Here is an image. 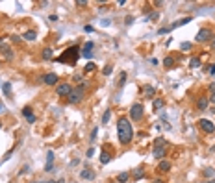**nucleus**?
<instances>
[{
    "label": "nucleus",
    "instance_id": "f257e3e1",
    "mask_svg": "<svg viewBox=\"0 0 215 183\" xmlns=\"http://www.w3.org/2000/svg\"><path fill=\"white\" fill-rule=\"evenodd\" d=\"M117 133H119V141L121 144H130L132 139H134V131H132V124L126 116H121L119 122H117Z\"/></svg>",
    "mask_w": 215,
    "mask_h": 183
},
{
    "label": "nucleus",
    "instance_id": "f03ea898",
    "mask_svg": "<svg viewBox=\"0 0 215 183\" xmlns=\"http://www.w3.org/2000/svg\"><path fill=\"white\" fill-rule=\"evenodd\" d=\"M80 50H78V46H71V48L67 50V52H63L61 54L60 57H58V61H60V63H76V59L78 57H80Z\"/></svg>",
    "mask_w": 215,
    "mask_h": 183
},
{
    "label": "nucleus",
    "instance_id": "7ed1b4c3",
    "mask_svg": "<svg viewBox=\"0 0 215 183\" xmlns=\"http://www.w3.org/2000/svg\"><path fill=\"white\" fill-rule=\"evenodd\" d=\"M85 87H87V83H85V81H82L80 87L72 89V92L67 96L69 102H71V104H78V102H82V98H84V92H85Z\"/></svg>",
    "mask_w": 215,
    "mask_h": 183
},
{
    "label": "nucleus",
    "instance_id": "20e7f679",
    "mask_svg": "<svg viewBox=\"0 0 215 183\" xmlns=\"http://www.w3.org/2000/svg\"><path fill=\"white\" fill-rule=\"evenodd\" d=\"M130 118L135 120V122H139V120L143 118V106L141 104H134V106L130 107Z\"/></svg>",
    "mask_w": 215,
    "mask_h": 183
},
{
    "label": "nucleus",
    "instance_id": "39448f33",
    "mask_svg": "<svg viewBox=\"0 0 215 183\" xmlns=\"http://www.w3.org/2000/svg\"><path fill=\"white\" fill-rule=\"evenodd\" d=\"M213 32L210 28H202V30H198V33H197V43H206V41H210V39H213Z\"/></svg>",
    "mask_w": 215,
    "mask_h": 183
},
{
    "label": "nucleus",
    "instance_id": "423d86ee",
    "mask_svg": "<svg viewBox=\"0 0 215 183\" xmlns=\"http://www.w3.org/2000/svg\"><path fill=\"white\" fill-rule=\"evenodd\" d=\"M198 128H200L204 133H213L215 131V124L212 122V120H208V118H200L198 120Z\"/></svg>",
    "mask_w": 215,
    "mask_h": 183
},
{
    "label": "nucleus",
    "instance_id": "0eeeda50",
    "mask_svg": "<svg viewBox=\"0 0 215 183\" xmlns=\"http://www.w3.org/2000/svg\"><path fill=\"white\" fill-rule=\"evenodd\" d=\"M56 92H58V96H69L72 92V89L69 83H60V85H56Z\"/></svg>",
    "mask_w": 215,
    "mask_h": 183
},
{
    "label": "nucleus",
    "instance_id": "6e6552de",
    "mask_svg": "<svg viewBox=\"0 0 215 183\" xmlns=\"http://www.w3.org/2000/svg\"><path fill=\"white\" fill-rule=\"evenodd\" d=\"M58 74H54V72H50V74H45V76L41 78V81L43 83H46V85H58Z\"/></svg>",
    "mask_w": 215,
    "mask_h": 183
},
{
    "label": "nucleus",
    "instance_id": "1a4fd4ad",
    "mask_svg": "<svg viewBox=\"0 0 215 183\" xmlns=\"http://www.w3.org/2000/svg\"><path fill=\"white\" fill-rule=\"evenodd\" d=\"M80 178H82V180H85V181H93V180H95V170L84 168V170L80 172Z\"/></svg>",
    "mask_w": 215,
    "mask_h": 183
},
{
    "label": "nucleus",
    "instance_id": "9d476101",
    "mask_svg": "<svg viewBox=\"0 0 215 183\" xmlns=\"http://www.w3.org/2000/svg\"><path fill=\"white\" fill-rule=\"evenodd\" d=\"M93 48H95L93 41H87V43L84 45V50H82V56H84V57H87V59H89V57H91V50H93Z\"/></svg>",
    "mask_w": 215,
    "mask_h": 183
},
{
    "label": "nucleus",
    "instance_id": "9b49d317",
    "mask_svg": "<svg viewBox=\"0 0 215 183\" xmlns=\"http://www.w3.org/2000/svg\"><path fill=\"white\" fill-rule=\"evenodd\" d=\"M154 94H156V89L152 85H143V96L145 98H154Z\"/></svg>",
    "mask_w": 215,
    "mask_h": 183
},
{
    "label": "nucleus",
    "instance_id": "f8f14e48",
    "mask_svg": "<svg viewBox=\"0 0 215 183\" xmlns=\"http://www.w3.org/2000/svg\"><path fill=\"white\" fill-rule=\"evenodd\" d=\"M208 104H210V100L206 98V96H200V98H198V102H197L198 111H206V109H208Z\"/></svg>",
    "mask_w": 215,
    "mask_h": 183
},
{
    "label": "nucleus",
    "instance_id": "ddd939ff",
    "mask_svg": "<svg viewBox=\"0 0 215 183\" xmlns=\"http://www.w3.org/2000/svg\"><path fill=\"white\" fill-rule=\"evenodd\" d=\"M22 115L26 116V120H28L30 124H33V122H35V115L32 113V109H30V107H24V109H22Z\"/></svg>",
    "mask_w": 215,
    "mask_h": 183
},
{
    "label": "nucleus",
    "instance_id": "4468645a",
    "mask_svg": "<svg viewBox=\"0 0 215 183\" xmlns=\"http://www.w3.org/2000/svg\"><path fill=\"white\" fill-rule=\"evenodd\" d=\"M158 170H159V172H169V170H171V163L165 161V159H161L159 165H158Z\"/></svg>",
    "mask_w": 215,
    "mask_h": 183
},
{
    "label": "nucleus",
    "instance_id": "2eb2a0df",
    "mask_svg": "<svg viewBox=\"0 0 215 183\" xmlns=\"http://www.w3.org/2000/svg\"><path fill=\"white\" fill-rule=\"evenodd\" d=\"M163 106H165V100L163 98H154V102H152V109L154 111H159Z\"/></svg>",
    "mask_w": 215,
    "mask_h": 183
},
{
    "label": "nucleus",
    "instance_id": "dca6fc26",
    "mask_svg": "<svg viewBox=\"0 0 215 183\" xmlns=\"http://www.w3.org/2000/svg\"><path fill=\"white\" fill-rule=\"evenodd\" d=\"M187 22H191V17H184V19H180V21H176L174 24H171L169 28H171V30H174V28H178V26H184V24H187Z\"/></svg>",
    "mask_w": 215,
    "mask_h": 183
},
{
    "label": "nucleus",
    "instance_id": "f3484780",
    "mask_svg": "<svg viewBox=\"0 0 215 183\" xmlns=\"http://www.w3.org/2000/svg\"><path fill=\"white\" fill-rule=\"evenodd\" d=\"M2 54H4V59H6V61H11V59H13V50L7 48V46L2 50Z\"/></svg>",
    "mask_w": 215,
    "mask_h": 183
},
{
    "label": "nucleus",
    "instance_id": "a211bd4d",
    "mask_svg": "<svg viewBox=\"0 0 215 183\" xmlns=\"http://www.w3.org/2000/svg\"><path fill=\"white\" fill-rule=\"evenodd\" d=\"M167 146V141L163 137H158V139H154V148H165Z\"/></svg>",
    "mask_w": 215,
    "mask_h": 183
},
{
    "label": "nucleus",
    "instance_id": "6ab92c4d",
    "mask_svg": "<svg viewBox=\"0 0 215 183\" xmlns=\"http://www.w3.org/2000/svg\"><path fill=\"white\" fill-rule=\"evenodd\" d=\"M22 37H24L26 41H35V39H37V33L33 32V30H28V32H26V33H24V35H22Z\"/></svg>",
    "mask_w": 215,
    "mask_h": 183
},
{
    "label": "nucleus",
    "instance_id": "aec40b11",
    "mask_svg": "<svg viewBox=\"0 0 215 183\" xmlns=\"http://www.w3.org/2000/svg\"><path fill=\"white\" fill-rule=\"evenodd\" d=\"M152 154H154L156 159H161L163 155H165V148H154V152H152Z\"/></svg>",
    "mask_w": 215,
    "mask_h": 183
},
{
    "label": "nucleus",
    "instance_id": "412c9836",
    "mask_svg": "<svg viewBox=\"0 0 215 183\" xmlns=\"http://www.w3.org/2000/svg\"><path fill=\"white\" fill-rule=\"evenodd\" d=\"M2 91H4V94H6V96H11V83H9V81H4Z\"/></svg>",
    "mask_w": 215,
    "mask_h": 183
},
{
    "label": "nucleus",
    "instance_id": "4be33fe9",
    "mask_svg": "<svg viewBox=\"0 0 215 183\" xmlns=\"http://www.w3.org/2000/svg\"><path fill=\"white\" fill-rule=\"evenodd\" d=\"M132 176H134V180H141V178H145L143 168H135L134 172H132Z\"/></svg>",
    "mask_w": 215,
    "mask_h": 183
},
{
    "label": "nucleus",
    "instance_id": "5701e85b",
    "mask_svg": "<svg viewBox=\"0 0 215 183\" xmlns=\"http://www.w3.org/2000/svg\"><path fill=\"white\" fill-rule=\"evenodd\" d=\"M128 178H130V172H121L119 176H117V181L124 183V181H128Z\"/></svg>",
    "mask_w": 215,
    "mask_h": 183
},
{
    "label": "nucleus",
    "instance_id": "b1692460",
    "mask_svg": "<svg viewBox=\"0 0 215 183\" xmlns=\"http://www.w3.org/2000/svg\"><path fill=\"white\" fill-rule=\"evenodd\" d=\"M163 67L165 69H173L174 67V59L173 57H165V59H163Z\"/></svg>",
    "mask_w": 215,
    "mask_h": 183
},
{
    "label": "nucleus",
    "instance_id": "393cba45",
    "mask_svg": "<svg viewBox=\"0 0 215 183\" xmlns=\"http://www.w3.org/2000/svg\"><path fill=\"white\" fill-rule=\"evenodd\" d=\"M109 161H111L109 154H108V152H102V154H100V163H102V165H106V163H109Z\"/></svg>",
    "mask_w": 215,
    "mask_h": 183
},
{
    "label": "nucleus",
    "instance_id": "a878e982",
    "mask_svg": "<svg viewBox=\"0 0 215 183\" xmlns=\"http://www.w3.org/2000/svg\"><path fill=\"white\" fill-rule=\"evenodd\" d=\"M124 83H126V72L123 71V72L119 74V81H117V85H119V87H123Z\"/></svg>",
    "mask_w": 215,
    "mask_h": 183
},
{
    "label": "nucleus",
    "instance_id": "bb28decb",
    "mask_svg": "<svg viewBox=\"0 0 215 183\" xmlns=\"http://www.w3.org/2000/svg\"><path fill=\"white\" fill-rule=\"evenodd\" d=\"M189 67H191V69H197V67H200V59H198V57H191V61H189Z\"/></svg>",
    "mask_w": 215,
    "mask_h": 183
},
{
    "label": "nucleus",
    "instance_id": "cd10ccee",
    "mask_svg": "<svg viewBox=\"0 0 215 183\" xmlns=\"http://www.w3.org/2000/svg\"><path fill=\"white\" fill-rule=\"evenodd\" d=\"M109 118H111V111L106 109V111H104V115H102V124H108Z\"/></svg>",
    "mask_w": 215,
    "mask_h": 183
},
{
    "label": "nucleus",
    "instance_id": "c85d7f7f",
    "mask_svg": "<svg viewBox=\"0 0 215 183\" xmlns=\"http://www.w3.org/2000/svg\"><path fill=\"white\" fill-rule=\"evenodd\" d=\"M43 59H52V50H50V48L43 50Z\"/></svg>",
    "mask_w": 215,
    "mask_h": 183
},
{
    "label": "nucleus",
    "instance_id": "c756f323",
    "mask_svg": "<svg viewBox=\"0 0 215 183\" xmlns=\"http://www.w3.org/2000/svg\"><path fill=\"white\" fill-rule=\"evenodd\" d=\"M204 178H212V180H213V178H215V170L213 168H206L204 170Z\"/></svg>",
    "mask_w": 215,
    "mask_h": 183
},
{
    "label": "nucleus",
    "instance_id": "7c9ffc66",
    "mask_svg": "<svg viewBox=\"0 0 215 183\" xmlns=\"http://www.w3.org/2000/svg\"><path fill=\"white\" fill-rule=\"evenodd\" d=\"M111 72H113V67H111V65H106V67L102 69V74H104V76H109Z\"/></svg>",
    "mask_w": 215,
    "mask_h": 183
},
{
    "label": "nucleus",
    "instance_id": "2f4dec72",
    "mask_svg": "<svg viewBox=\"0 0 215 183\" xmlns=\"http://www.w3.org/2000/svg\"><path fill=\"white\" fill-rule=\"evenodd\" d=\"M95 69H96L95 63H87L85 65V72H95Z\"/></svg>",
    "mask_w": 215,
    "mask_h": 183
},
{
    "label": "nucleus",
    "instance_id": "473e14b6",
    "mask_svg": "<svg viewBox=\"0 0 215 183\" xmlns=\"http://www.w3.org/2000/svg\"><path fill=\"white\" fill-rule=\"evenodd\" d=\"M191 46H193L191 43H182V45H180V50H186L187 52V50H191Z\"/></svg>",
    "mask_w": 215,
    "mask_h": 183
},
{
    "label": "nucleus",
    "instance_id": "72a5a7b5",
    "mask_svg": "<svg viewBox=\"0 0 215 183\" xmlns=\"http://www.w3.org/2000/svg\"><path fill=\"white\" fill-rule=\"evenodd\" d=\"M46 163H54V152L48 150V154H46Z\"/></svg>",
    "mask_w": 215,
    "mask_h": 183
},
{
    "label": "nucleus",
    "instance_id": "f704fd0d",
    "mask_svg": "<svg viewBox=\"0 0 215 183\" xmlns=\"http://www.w3.org/2000/svg\"><path fill=\"white\" fill-rule=\"evenodd\" d=\"M206 72L208 74H215V65H208V67H206Z\"/></svg>",
    "mask_w": 215,
    "mask_h": 183
},
{
    "label": "nucleus",
    "instance_id": "c9c22d12",
    "mask_svg": "<svg viewBox=\"0 0 215 183\" xmlns=\"http://www.w3.org/2000/svg\"><path fill=\"white\" fill-rule=\"evenodd\" d=\"M96 133H98V128H93V131H91V141H95V139H96Z\"/></svg>",
    "mask_w": 215,
    "mask_h": 183
},
{
    "label": "nucleus",
    "instance_id": "e433bc0d",
    "mask_svg": "<svg viewBox=\"0 0 215 183\" xmlns=\"http://www.w3.org/2000/svg\"><path fill=\"white\" fill-rule=\"evenodd\" d=\"M45 170H46V172H52V170H54V163H46Z\"/></svg>",
    "mask_w": 215,
    "mask_h": 183
},
{
    "label": "nucleus",
    "instance_id": "4c0bfd02",
    "mask_svg": "<svg viewBox=\"0 0 215 183\" xmlns=\"http://www.w3.org/2000/svg\"><path fill=\"white\" fill-rule=\"evenodd\" d=\"M159 19V15L158 13H152V15H148V21H158Z\"/></svg>",
    "mask_w": 215,
    "mask_h": 183
},
{
    "label": "nucleus",
    "instance_id": "58836bf2",
    "mask_svg": "<svg viewBox=\"0 0 215 183\" xmlns=\"http://www.w3.org/2000/svg\"><path fill=\"white\" fill-rule=\"evenodd\" d=\"M76 6L84 7V6H87V2H85V0H78V2H76Z\"/></svg>",
    "mask_w": 215,
    "mask_h": 183
},
{
    "label": "nucleus",
    "instance_id": "ea45409f",
    "mask_svg": "<svg viewBox=\"0 0 215 183\" xmlns=\"http://www.w3.org/2000/svg\"><path fill=\"white\" fill-rule=\"evenodd\" d=\"M93 155H95V148H89L87 150V157H93Z\"/></svg>",
    "mask_w": 215,
    "mask_h": 183
},
{
    "label": "nucleus",
    "instance_id": "a19ab883",
    "mask_svg": "<svg viewBox=\"0 0 215 183\" xmlns=\"http://www.w3.org/2000/svg\"><path fill=\"white\" fill-rule=\"evenodd\" d=\"M132 22H134V17H132V15H128V17H126V24H132Z\"/></svg>",
    "mask_w": 215,
    "mask_h": 183
},
{
    "label": "nucleus",
    "instance_id": "79ce46f5",
    "mask_svg": "<svg viewBox=\"0 0 215 183\" xmlns=\"http://www.w3.org/2000/svg\"><path fill=\"white\" fill-rule=\"evenodd\" d=\"M167 32H171V28H169V26H167V28H161L158 33H167Z\"/></svg>",
    "mask_w": 215,
    "mask_h": 183
},
{
    "label": "nucleus",
    "instance_id": "37998d69",
    "mask_svg": "<svg viewBox=\"0 0 215 183\" xmlns=\"http://www.w3.org/2000/svg\"><path fill=\"white\" fill-rule=\"evenodd\" d=\"M11 41H13V43H19V41H21V37H19V35H11Z\"/></svg>",
    "mask_w": 215,
    "mask_h": 183
},
{
    "label": "nucleus",
    "instance_id": "c03bdc74",
    "mask_svg": "<svg viewBox=\"0 0 215 183\" xmlns=\"http://www.w3.org/2000/svg\"><path fill=\"white\" fill-rule=\"evenodd\" d=\"M84 30H85V32H87V33H91V32H93V26H89V24H87V26H85Z\"/></svg>",
    "mask_w": 215,
    "mask_h": 183
},
{
    "label": "nucleus",
    "instance_id": "a18cd8bd",
    "mask_svg": "<svg viewBox=\"0 0 215 183\" xmlns=\"http://www.w3.org/2000/svg\"><path fill=\"white\" fill-rule=\"evenodd\" d=\"M210 102H212L213 106H215V92H212V96H210Z\"/></svg>",
    "mask_w": 215,
    "mask_h": 183
},
{
    "label": "nucleus",
    "instance_id": "49530a36",
    "mask_svg": "<svg viewBox=\"0 0 215 183\" xmlns=\"http://www.w3.org/2000/svg\"><path fill=\"white\" fill-rule=\"evenodd\" d=\"M48 183H65L63 178H60V180H56V181H48Z\"/></svg>",
    "mask_w": 215,
    "mask_h": 183
},
{
    "label": "nucleus",
    "instance_id": "de8ad7c7",
    "mask_svg": "<svg viewBox=\"0 0 215 183\" xmlns=\"http://www.w3.org/2000/svg\"><path fill=\"white\" fill-rule=\"evenodd\" d=\"M152 183H165V181H163V180H154Z\"/></svg>",
    "mask_w": 215,
    "mask_h": 183
},
{
    "label": "nucleus",
    "instance_id": "09e8293b",
    "mask_svg": "<svg viewBox=\"0 0 215 183\" xmlns=\"http://www.w3.org/2000/svg\"><path fill=\"white\" fill-rule=\"evenodd\" d=\"M212 48L215 50V37H213V41H212Z\"/></svg>",
    "mask_w": 215,
    "mask_h": 183
},
{
    "label": "nucleus",
    "instance_id": "8fccbe9b",
    "mask_svg": "<svg viewBox=\"0 0 215 183\" xmlns=\"http://www.w3.org/2000/svg\"><path fill=\"white\" fill-rule=\"evenodd\" d=\"M212 92H215V83H212Z\"/></svg>",
    "mask_w": 215,
    "mask_h": 183
},
{
    "label": "nucleus",
    "instance_id": "3c124183",
    "mask_svg": "<svg viewBox=\"0 0 215 183\" xmlns=\"http://www.w3.org/2000/svg\"><path fill=\"white\" fill-rule=\"evenodd\" d=\"M208 183H215V180H212V181H208Z\"/></svg>",
    "mask_w": 215,
    "mask_h": 183
},
{
    "label": "nucleus",
    "instance_id": "603ef678",
    "mask_svg": "<svg viewBox=\"0 0 215 183\" xmlns=\"http://www.w3.org/2000/svg\"><path fill=\"white\" fill-rule=\"evenodd\" d=\"M0 113H2V106H0Z\"/></svg>",
    "mask_w": 215,
    "mask_h": 183
}]
</instances>
